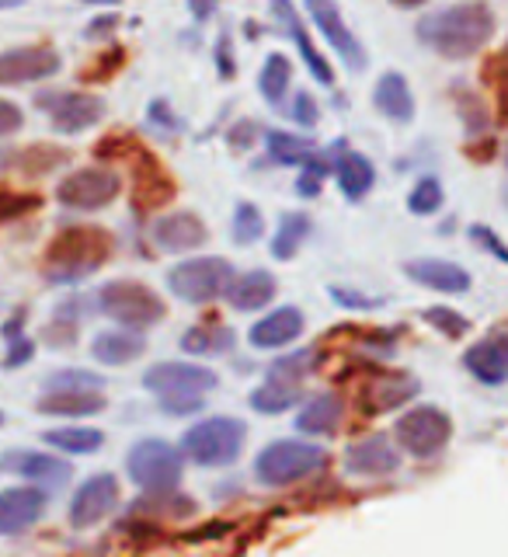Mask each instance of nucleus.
I'll use <instances>...</instances> for the list:
<instances>
[{"label": "nucleus", "mask_w": 508, "mask_h": 557, "mask_svg": "<svg viewBox=\"0 0 508 557\" xmlns=\"http://www.w3.org/2000/svg\"><path fill=\"white\" fill-rule=\"evenodd\" d=\"M84 4H119V0H84Z\"/></svg>", "instance_id": "4d7b16f0"}, {"label": "nucleus", "mask_w": 508, "mask_h": 557, "mask_svg": "<svg viewBox=\"0 0 508 557\" xmlns=\"http://www.w3.org/2000/svg\"><path fill=\"white\" fill-rule=\"evenodd\" d=\"M335 174H338V185L348 199H362L365 191L373 188V164H370V157H362L356 150H345L338 157V164H335Z\"/></svg>", "instance_id": "c756f323"}, {"label": "nucleus", "mask_w": 508, "mask_h": 557, "mask_svg": "<svg viewBox=\"0 0 508 557\" xmlns=\"http://www.w3.org/2000/svg\"><path fill=\"white\" fill-rule=\"evenodd\" d=\"M265 234V220H261V209L251 202H240L234 213V240L237 244H255Z\"/></svg>", "instance_id": "4c0bfd02"}, {"label": "nucleus", "mask_w": 508, "mask_h": 557, "mask_svg": "<svg viewBox=\"0 0 508 557\" xmlns=\"http://www.w3.org/2000/svg\"><path fill=\"white\" fill-rule=\"evenodd\" d=\"M255 133H258V126L255 122H240V126L231 133V144L237 147V150H244V147H251V139H255Z\"/></svg>", "instance_id": "8fccbe9b"}, {"label": "nucleus", "mask_w": 508, "mask_h": 557, "mask_svg": "<svg viewBox=\"0 0 508 557\" xmlns=\"http://www.w3.org/2000/svg\"><path fill=\"white\" fill-rule=\"evenodd\" d=\"M248 440V425L237 418H206L182 435V453L199 467H226L240 457V446Z\"/></svg>", "instance_id": "7ed1b4c3"}, {"label": "nucleus", "mask_w": 508, "mask_h": 557, "mask_svg": "<svg viewBox=\"0 0 508 557\" xmlns=\"http://www.w3.org/2000/svg\"><path fill=\"white\" fill-rule=\"evenodd\" d=\"M313 359H318V352H313V348H303V352L278 359V362L269 366V380H278V383H300L303 373L313 370Z\"/></svg>", "instance_id": "e433bc0d"}, {"label": "nucleus", "mask_w": 508, "mask_h": 557, "mask_svg": "<svg viewBox=\"0 0 508 557\" xmlns=\"http://www.w3.org/2000/svg\"><path fill=\"white\" fill-rule=\"evenodd\" d=\"M216 4H220V0H188V8H191V14L199 17V22H206V17L216 11Z\"/></svg>", "instance_id": "864d4df0"}, {"label": "nucleus", "mask_w": 508, "mask_h": 557, "mask_svg": "<svg viewBox=\"0 0 508 557\" xmlns=\"http://www.w3.org/2000/svg\"><path fill=\"white\" fill-rule=\"evenodd\" d=\"M400 449H408L411 457H435L453 435V422L446 418V411L439 408H414L408 414H400V422L394 429Z\"/></svg>", "instance_id": "6e6552de"}, {"label": "nucleus", "mask_w": 508, "mask_h": 557, "mask_svg": "<svg viewBox=\"0 0 508 557\" xmlns=\"http://www.w3.org/2000/svg\"><path fill=\"white\" fill-rule=\"evenodd\" d=\"M272 11H275L278 22H283V25L289 28L293 42L300 46L303 63L310 66V74L318 77L321 84H335V70H331V63H327V60L321 57V52H318V46L310 42V32H307V25L300 22V11L293 8V0H272Z\"/></svg>", "instance_id": "6ab92c4d"}, {"label": "nucleus", "mask_w": 508, "mask_h": 557, "mask_svg": "<svg viewBox=\"0 0 508 557\" xmlns=\"http://www.w3.org/2000/svg\"><path fill=\"white\" fill-rule=\"evenodd\" d=\"M39 209V196H22V191H4L0 188V226Z\"/></svg>", "instance_id": "ea45409f"}, {"label": "nucleus", "mask_w": 508, "mask_h": 557, "mask_svg": "<svg viewBox=\"0 0 508 557\" xmlns=\"http://www.w3.org/2000/svg\"><path fill=\"white\" fill-rule=\"evenodd\" d=\"M376 109L394 119V122H411L414 115V98H411V87L400 74H383L376 81V91H373Z\"/></svg>", "instance_id": "c85d7f7f"}, {"label": "nucleus", "mask_w": 508, "mask_h": 557, "mask_svg": "<svg viewBox=\"0 0 508 557\" xmlns=\"http://www.w3.org/2000/svg\"><path fill=\"white\" fill-rule=\"evenodd\" d=\"M35 104L46 109L52 129H60V133L91 129L104 115V101L87 91H42V95H35Z\"/></svg>", "instance_id": "9d476101"}, {"label": "nucleus", "mask_w": 508, "mask_h": 557, "mask_svg": "<svg viewBox=\"0 0 508 557\" xmlns=\"http://www.w3.org/2000/svg\"><path fill=\"white\" fill-rule=\"evenodd\" d=\"M46 512V492L39 487H8V492H0V533L4 536H14L28 530L32 522H39Z\"/></svg>", "instance_id": "2eb2a0df"}, {"label": "nucleus", "mask_w": 508, "mask_h": 557, "mask_svg": "<svg viewBox=\"0 0 508 557\" xmlns=\"http://www.w3.org/2000/svg\"><path fill=\"white\" fill-rule=\"evenodd\" d=\"M144 348H147V338H139L133 327V331H104V335L95 338L91 352L104 366H126L144 356Z\"/></svg>", "instance_id": "cd10ccee"}, {"label": "nucleus", "mask_w": 508, "mask_h": 557, "mask_svg": "<svg viewBox=\"0 0 508 557\" xmlns=\"http://www.w3.org/2000/svg\"><path fill=\"white\" fill-rule=\"evenodd\" d=\"M303 8L310 11L313 25L324 32V39L331 42V49H335L338 57L348 63V70H362L365 66V52H362L356 35L348 32V25H345V17H342L335 0H303Z\"/></svg>", "instance_id": "f8f14e48"}, {"label": "nucleus", "mask_w": 508, "mask_h": 557, "mask_svg": "<svg viewBox=\"0 0 508 557\" xmlns=\"http://www.w3.org/2000/svg\"><path fill=\"white\" fill-rule=\"evenodd\" d=\"M439 206H443V185L435 182V178H422V182L411 188V196H408V209H411V213L429 216Z\"/></svg>", "instance_id": "58836bf2"}, {"label": "nucleus", "mask_w": 508, "mask_h": 557, "mask_svg": "<svg viewBox=\"0 0 508 557\" xmlns=\"http://www.w3.org/2000/svg\"><path fill=\"white\" fill-rule=\"evenodd\" d=\"M115 505H119V481L112 474H95L77 487L74 505H70V522L77 530H91Z\"/></svg>", "instance_id": "ddd939ff"}, {"label": "nucleus", "mask_w": 508, "mask_h": 557, "mask_svg": "<svg viewBox=\"0 0 508 557\" xmlns=\"http://www.w3.org/2000/svg\"><path fill=\"white\" fill-rule=\"evenodd\" d=\"M425 321L432 327H439L446 338H460V335H467V327H470L457 310H446V307H429L425 310Z\"/></svg>", "instance_id": "a19ab883"}, {"label": "nucleus", "mask_w": 508, "mask_h": 557, "mask_svg": "<svg viewBox=\"0 0 508 557\" xmlns=\"http://www.w3.org/2000/svg\"><path fill=\"white\" fill-rule=\"evenodd\" d=\"M101 313H109L112 321L126 327H150L157 321H164V300L144 283H129V278H115V283L101 286L98 293Z\"/></svg>", "instance_id": "0eeeda50"}, {"label": "nucleus", "mask_w": 508, "mask_h": 557, "mask_svg": "<svg viewBox=\"0 0 508 557\" xmlns=\"http://www.w3.org/2000/svg\"><path fill=\"white\" fill-rule=\"evenodd\" d=\"M418 394V380L408 373H376L359 394V405L365 414H383L400 408L405 400H411Z\"/></svg>", "instance_id": "dca6fc26"}, {"label": "nucleus", "mask_w": 508, "mask_h": 557, "mask_svg": "<svg viewBox=\"0 0 508 557\" xmlns=\"http://www.w3.org/2000/svg\"><path fill=\"white\" fill-rule=\"evenodd\" d=\"M206 226L196 213H168L153 223V244L164 251H196L206 244Z\"/></svg>", "instance_id": "a211bd4d"}, {"label": "nucleus", "mask_w": 508, "mask_h": 557, "mask_svg": "<svg viewBox=\"0 0 508 557\" xmlns=\"http://www.w3.org/2000/svg\"><path fill=\"white\" fill-rule=\"evenodd\" d=\"M216 70H220V77L223 81H231L234 77V52H231V35H220V42H216Z\"/></svg>", "instance_id": "de8ad7c7"}, {"label": "nucleus", "mask_w": 508, "mask_h": 557, "mask_svg": "<svg viewBox=\"0 0 508 557\" xmlns=\"http://www.w3.org/2000/svg\"><path fill=\"white\" fill-rule=\"evenodd\" d=\"M492 32H495L492 8L481 4V0H470V4H457L449 11L422 17L418 39L432 46L446 60H467L484 49V42L492 39Z\"/></svg>", "instance_id": "f257e3e1"}, {"label": "nucleus", "mask_w": 508, "mask_h": 557, "mask_svg": "<svg viewBox=\"0 0 508 557\" xmlns=\"http://www.w3.org/2000/svg\"><path fill=\"white\" fill-rule=\"evenodd\" d=\"M17 4H25V0H0V8H17Z\"/></svg>", "instance_id": "6e6d98bb"}, {"label": "nucleus", "mask_w": 508, "mask_h": 557, "mask_svg": "<svg viewBox=\"0 0 508 557\" xmlns=\"http://www.w3.org/2000/svg\"><path fill=\"white\" fill-rule=\"evenodd\" d=\"M463 362H467V370L474 373L478 380H484V383H505L508 380V331L478 342L463 356Z\"/></svg>", "instance_id": "5701e85b"}, {"label": "nucleus", "mask_w": 508, "mask_h": 557, "mask_svg": "<svg viewBox=\"0 0 508 557\" xmlns=\"http://www.w3.org/2000/svg\"><path fill=\"white\" fill-rule=\"evenodd\" d=\"M129 478L136 487H144L147 495H168L178 487L185 470V453L174 449L164 440H144L129 449Z\"/></svg>", "instance_id": "39448f33"}, {"label": "nucleus", "mask_w": 508, "mask_h": 557, "mask_svg": "<svg viewBox=\"0 0 508 557\" xmlns=\"http://www.w3.org/2000/svg\"><path fill=\"white\" fill-rule=\"evenodd\" d=\"M157 405L168 414H191L202 408V394H164V397H157Z\"/></svg>", "instance_id": "37998d69"}, {"label": "nucleus", "mask_w": 508, "mask_h": 557, "mask_svg": "<svg viewBox=\"0 0 508 557\" xmlns=\"http://www.w3.org/2000/svg\"><path fill=\"white\" fill-rule=\"evenodd\" d=\"M119 25V17L109 14V17H98V22L87 25V39H98V35H104V28H115Z\"/></svg>", "instance_id": "603ef678"}, {"label": "nucleus", "mask_w": 508, "mask_h": 557, "mask_svg": "<svg viewBox=\"0 0 508 557\" xmlns=\"http://www.w3.org/2000/svg\"><path fill=\"white\" fill-rule=\"evenodd\" d=\"M46 387H101V376L80 373V370H63V373H52L46 380Z\"/></svg>", "instance_id": "c03bdc74"}, {"label": "nucleus", "mask_w": 508, "mask_h": 557, "mask_svg": "<svg viewBox=\"0 0 508 557\" xmlns=\"http://www.w3.org/2000/svg\"><path fill=\"white\" fill-rule=\"evenodd\" d=\"M275 296V278L265 272V269H255V272H244V275H234L231 289H226V300H231L234 310H261L269 307Z\"/></svg>", "instance_id": "393cba45"}, {"label": "nucleus", "mask_w": 508, "mask_h": 557, "mask_svg": "<svg viewBox=\"0 0 508 557\" xmlns=\"http://www.w3.org/2000/svg\"><path fill=\"white\" fill-rule=\"evenodd\" d=\"M8 335H11V338H8V342H11V352H8V359H4V370H17V366L32 359L35 348H32V342H28L25 335H17V324H14V321L8 324Z\"/></svg>", "instance_id": "79ce46f5"}, {"label": "nucleus", "mask_w": 508, "mask_h": 557, "mask_svg": "<svg viewBox=\"0 0 508 557\" xmlns=\"http://www.w3.org/2000/svg\"><path fill=\"white\" fill-rule=\"evenodd\" d=\"M293 119L300 122V126H318V101H313V95H307V91H300L296 95V101H293Z\"/></svg>", "instance_id": "a18cd8bd"}, {"label": "nucleus", "mask_w": 508, "mask_h": 557, "mask_svg": "<svg viewBox=\"0 0 508 557\" xmlns=\"http://www.w3.org/2000/svg\"><path fill=\"white\" fill-rule=\"evenodd\" d=\"M112 255V237L101 226H66L46 248V275L52 283H77L98 272Z\"/></svg>", "instance_id": "f03ea898"}, {"label": "nucleus", "mask_w": 508, "mask_h": 557, "mask_svg": "<svg viewBox=\"0 0 508 557\" xmlns=\"http://www.w3.org/2000/svg\"><path fill=\"white\" fill-rule=\"evenodd\" d=\"M296 191H300V196H318V191H321V178H318V174L303 171L300 178H296Z\"/></svg>", "instance_id": "3c124183"}, {"label": "nucleus", "mask_w": 508, "mask_h": 557, "mask_svg": "<svg viewBox=\"0 0 508 557\" xmlns=\"http://www.w3.org/2000/svg\"><path fill=\"white\" fill-rule=\"evenodd\" d=\"M289 77H293V66L283 52H272L261 66V77H258V87H261V98L269 104H283L286 91H289Z\"/></svg>", "instance_id": "473e14b6"}, {"label": "nucleus", "mask_w": 508, "mask_h": 557, "mask_svg": "<svg viewBox=\"0 0 508 557\" xmlns=\"http://www.w3.org/2000/svg\"><path fill=\"white\" fill-rule=\"evenodd\" d=\"M42 414H60V418H84L104 411V394L98 387H49V394L39 400Z\"/></svg>", "instance_id": "4be33fe9"}, {"label": "nucleus", "mask_w": 508, "mask_h": 557, "mask_svg": "<svg viewBox=\"0 0 508 557\" xmlns=\"http://www.w3.org/2000/svg\"><path fill=\"white\" fill-rule=\"evenodd\" d=\"M505 161H508V150H505Z\"/></svg>", "instance_id": "bf43d9fd"}, {"label": "nucleus", "mask_w": 508, "mask_h": 557, "mask_svg": "<svg viewBox=\"0 0 508 557\" xmlns=\"http://www.w3.org/2000/svg\"><path fill=\"white\" fill-rule=\"evenodd\" d=\"M303 335V313L296 307H278L269 318H261L251 327V345L255 348H286L289 342H296Z\"/></svg>", "instance_id": "412c9836"}, {"label": "nucleus", "mask_w": 508, "mask_h": 557, "mask_svg": "<svg viewBox=\"0 0 508 557\" xmlns=\"http://www.w3.org/2000/svg\"><path fill=\"white\" fill-rule=\"evenodd\" d=\"M345 467L352 470V474L383 478V474H394L400 467V453L394 449L387 435H370V440H359L356 446H348Z\"/></svg>", "instance_id": "f3484780"}, {"label": "nucleus", "mask_w": 508, "mask_h": 557, "mask_svg": "<svg viewBox=\"0 0 508 557\" xmlns=\"http://www.w3.org/2000/svg\"><path fill=\"white\" fill-rule=\"evenodd\" d=\"M133 199L144 209H157L174 199V182L164 174V168L144 153V161L136 168V182H133Z\"/></svg>", "instance_id": "a878e982"}, {"label": "nucleus", "mask_w": 508, "mask_h": 557, "mask_svg": "<svg viewBox=\"0 0 508 557\" xmlns=\"http://www.w3.org/2000/svg\"><path fill=\"white\" fill-rule=\"evenodd\" d=\"M470 237L481 240V244H487V248H492V251L505 261V265H508V248H505V244H501L492 231H487V226H470Z\"/></svg>", "instance_id": "09e8293b"}, {"label": "nucleus", "mask_w": 508, "mask_h": 557, "mask_svg": "<svg viewBox=\"0 0 508 557\" xmlns=\"http://www.w3.org/2000/svg\"><path fill=\"white\" fill-rule=\"evenodd\" d=\"M119 174L115 171H104V168H84L66 174L57 188V199L66 209H80V213H95V209H104L115 196H119Z\"/></svg>", "instance_id": "1a4fd4ad"}, {"label": "nucleus", "mask_w": 508, "mask_h": 557, "mask_svg": "<svg viewBox=\"0 0 508 557\" xmlns=\"http://www.w3.org/2000/svg\"><path fill=\"white\" fill-rule=\"evenodd\" d=\"M300 387L296 383H278V380H269L265 387H258L251 394V408L261 411V414H283L286 408H293L296 400H300Z\"/></svg>", "instance_id": "f704fd0d"}, {"label": "nucleus", "mask_w": 508, "mask_h": 557, "mask_svg": "<svg viewBox=\"0 0 508 557\" xmlns=\"http://www.w3.org/2000/svg\"><path fill=\"white\" fill-rule=\"evenodd\" d=\"M42 443L52 446V449L80 453V457H87V453L101 449L104 435L98 429H87V425H70V429H49V432H42Z\"/></svg>", "instance_id": "7c9ffc66"}, {"label": "nucleus", "mask_w": 508, "mask_h": 557, "mask_svg": "<svg viewBox=\"0 0 508 557\" xmlns=\"http://www.w3.org/2000/svg\"><path fill=\"white\" fill-rule=\"evenodd\" d=\"M405 272L414 278V283H422L429 289H439V293H467L470 289V272L453 265V261L422 258V261H408Z\"/></svg>", "instance_id": "b1692460"}, {"label": "nucleus", "mask_w": 508, "mask_h": 557, "mask_svg": "<svg viewBox=\"0 0 508 557\" xmlns=\"http://www.w3.org/2000/svg\"><path fill=\"white\" fill-rule=\"evenodd\" d=\"M234 283V265L226 258H191L168 272V289L185 304H213Z\"/></svg>", "instance_id": "423d86ee"}, {"label": "nucleus", "mask_w": 508, "mask_h": 557, "mask_svg": "<svg viewBox=\"0 0 508 557\" xmlns=\"http://www.w3.org/2000/svg\"><path fill=\"white\" fill-rule=\"evenodd\" d=\"M327 467V453L313 443H300V440H278L272 446H265L255 460V474L261 484L283 487L293 481H303L310 474Z\"/></svg>", "instance_id": "20e7f679"}, {"label": "nucleus", "mask_w": 508, "mask_h": 557, "mask_svg": "<svg viewBox=\"0 0 508 557\" xmlns=\"http://www.w3.org/2000/svg\"><path fill=\"white\" fill-rule=\"evenodd\" d=\"M231 345H234V331L220 327V324L191 327V331H185V338H182V348L191 356H220V352H231Z\"/></svg>", "instance_id": "2f4dec72"}, {"label": "nucleus", "mask_w": 508, "mask_h": 557, "mask_svg": "<svg viewBox=\"0 0 508 557\" xmlns=\"http://www.w3.org/2000/svg\"><path fill=\"white\" fill-rule=\"evenodd\" d=\"M0 467H8V470H14V474H22L28 481L52 484V487L66 484V478L74 474V467H70L66 460H60V457H52V453H8V457L0 460Z\"/></svg>", "instance_id": "aec40b11"}, {"label": "nucleus", "mask_w": 508, "mask_h": 557, "mask_svg": "<svg viewBox=\"0 0 508 557\" xmlns=\"http://www.w3.org/2000/svg\"><path fill=\"white\" fill-rule=\"evenodd\" d=\"M307 234H310V220L303 213H286L283 220H278V231L272 237V255L278 261H289L296 251H300Z\"/></svg>", "instance_id": "72a5a7b5"}, {"label": "nucleus", "mask_w": 508, "mask_h": 557, "mask_svg": "<svg viewBox=\"0 0 508 557\" xmlns=\"http://www.w3.org/2000/svg\"><path fill=\"white\" fill-rule=\"evenodd\" d=\"M265 144H269V157H272V161H278V164H303L307 157L313 153L303 136L278 133V129H275V133H269Z\"/></svg>", "instance_id": "c9c22d12"}, {"label": "nucleus", "mask_w": 508, "mask_h": 557, "mask_svg": "<svg viewBox=\"0 0 508 557\" xmlns=\"http://www.w3.org/2000/svg\"><path fill=\"white\" fill-rule=\"evenodd\" d=\"M394 8H400V11H411V8H422L425 0H391Z\"/></svg>", "instance_id": "5fc2aeb1"}, {"label": "nucleus", "mask_w": 508, "mask_h": 557, "mask_svg": "<svg viewBox=\"0 0 508 557\" xmlns=\"http://www.w3.org/2000/svg\"><path fill=\"white\" fill-rule=\"evenodd\" d=\"M0 425H4V414H0Z\"/></svg>", "instance_id": "13d9d810"}, {"label": "nucleus", "mask_w": 508, "mask_h": 557, "mask_svg": "<svg viewBox=\"0 0 508 557\" xmlns=\"http://www.w3.org/2000/svg\"><path fill=\"white\" fill-rule=\"evenodd\" d=\"M220 383V376L206 366H191V362H161L150 366L144 376V387L153 391L157 397L164 394H209Z\"/></svg>", "instance_id": "9b49d317"}, {"label": "nucleus", "mask_w": 508, "mask_h": 557, "mask_svg": "<svg viewBox=\"0 0 508 557\" xmlns=\"http://www.w3.org/2000/svg\"><path fill=\"white\" fill-rule=\"evenodd\" d=\"M342 414H345V405L338 394H318L300 408V414H296V429L307 435H331L338 429Z\"/></svg>", "instance_id": "bb28decb"}, {"label": "nucleus", "mask_w": 508, "mask_h": 557, "mask_svg": "<svg viewBox=\"0 0 508 557\" xmlns=\"http://www.w3.org/2000/svg\"><path fill=\"white\" fill-rule=\"evenodd\" d=\"M60 74V57L49 46H17L0 52V84H28Z\"/></svg>", "instance_id": "4468645a"}, {"label": "nucleus", "mask_w": 508, "mask_h": 557, "mask_svg": "<svg viewBox=\"0 0 508 557\" xmlns=\"http://www.w3.org/2000/svg\"><path fill=\"white\" fill-rule=\"evenodd\" d=\"M22 126H25L22 109H17L14 101H4V98H0V136H14Z\"/></svg>", "instance_id": "49530a36"}]
</instances>
